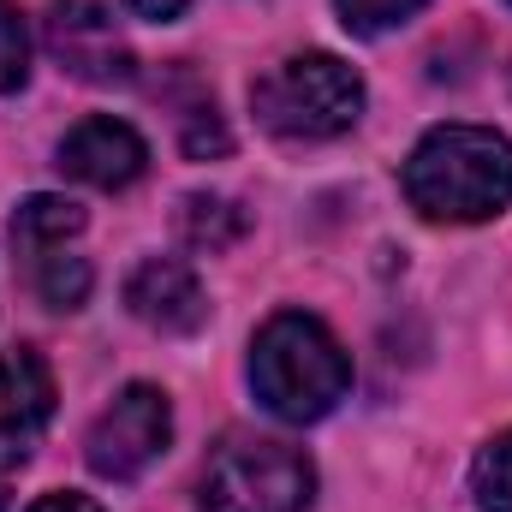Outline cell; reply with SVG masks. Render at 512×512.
<instances>
[{"instance_id": "1", "label": "cell", "mask_w": 512, "mask_h": 512, "mask_svg": "<svg viewBox=\"0 0 512 512\" xmlns=\"http://www.w3.org/2000/svg\"><path fill=\"white\" fill-rule=\"evenodd\" d=\"M405 197L429 221H489L512 209V137L489 126L429 131L405 161Z\"/></svg>"}, {"instance_id": "2", "label": "cell", "mask_w": 512, "mask_h": 512, "mask_svg": "<svg viewBox=\"0 0 512 512\" xmlns=\"http://www.w3.org/2000/svg\"><path fill=\"white\" fill-rule=\"evenodd\" d=\"M251 387L256 399L286 417V423H316L328 417L346 387H352V358L340 352V340L304 316V310H280L262 322L251 346Z\"/></svg>"}, {"instance_id": "3", "label": "cell", "mask_w": 512, "mask_h": 512, "mask_svg": "<svg viewBox=\"0 0 512 512\" xmlns=\"http://www.w3.org/2000/svg\"><path fill=\"white\" fill-rule=\"evenodd\" d=\"M251 108L286 143H322L364 114V78L334 54H292L251 84Z\"/></svg>"}, {"instance_id": "4", "label": "cell", "mask_w": 512, "mask_h": 512, "mask_svg": "<svg viewBox=\"0 0 512 512\" xmlns=\"http://www.w3.org/2000/svg\"><path fill=\"white\" fill-rule=\"evenodd\" d=\"M316 489V471L298 447L262 441V435H233L215 447L197 512H304Z\"/></svg>"}, {"instance_id": "5", "label": "cell", "mask_w": 512, "mask_h": 512, "mask_svg": "<svg viewBox=\"0 0 512 512\" xmlns=\"http://www.w3.org/2000/svg\"><path fill=\"white\" fill-rule=\"evenodd\" d=\"M167 435H173L167 393L149 387V382H131L126 393L90 423V435H84V459H90L96 477H108V483H131V477H143V471L161 459Z\"/></svg>"}, {"instance_id": "6", "label": "cell", "mask_w": 512, "mask_h": 512, "mask_svg": "<svg viewBox=\"0 0 512 512\" xmlns=\"http://www.w3.org/2000/svg\"><path fill=\"white\" fill-rule=\"evenodd\" d=\"M48 48L84 84H131V48L102 0H54Z\"/></svg>"}, {"instance_id": "7", "label": "cell", "mask_w": 512, "mask_h": 512, "mask_svg": "<svg viewBox=\"0 0 512 512\" xmlns=\"http://www.w3.org/2000/svg\"><path fill=\"white\" fill-rule=\"evenodd\" d=\"M149 167V149L143 137L114 120V114H90L60 137V173L78 179V185H96V191H126L131 179H143Z\"/></svg>"}, {"instance_id": "8", "label": "cell", "mask_w": 512, "mask_h": 512, "mask_svg": "<svg viewBox=\"0 0 512 512\" xmlns=\"http://www.w3.org/2000/svg\"><path fill=\"white\" fill-rule=\"evenodd\" d=\"M126 304L155 334H197L209 322V298L179 256H143L126 280Z\"/></svg>"}, {"instance_id": "9", "label": "cell", "mask_w": 512, "mask_h": 512, "mask_svg": "<svg viewBox=\"0 0 512 512\" xmlns=\"http://www.w3.org/2000/svg\"><path fill=\"white\" fill-rule=\"evenodd\" d=\"M48 417H54V376L42 352L30 346L0 352V465L24 459Z\"/></svg>"}, {"instance_id": "10", "label": "cell", "mask_w": 512, "mask_h": 512, "mask_svg": "<svg viewBox=\"0 0 512 512\" xmlns=\"http://www.w3.org/2000/svg\"><path fill=\"white\" fill-rule=\"evenodd\" d=\"M167 102L179 108V114H173V126H179V149H185L191 161H209V155H227V149H233V137H227V126H221L215 96H209L191 72H179V78H173Z\"/></svg>"}, {"instance_id": "11", "label": "cell", "mask_w": 512, "mask_h": 512, "mask_svg": "<svg viewBox=\"0 0 512 512\" xmlns=\"http://www.w3.org/2000/svg\"><path fill=\"white\" fill-rule=\"evenodd\" d=\"M12 245L24 256H42V251H60L66 239H78L84 233V209L72 203V197H24L18 209H12Z\"/></svg>"}, {"instance_id": "12", "label": "cell", "mask_w": 512, "mask_h": 512, "mask_svg": "<svg viewBox=\"0 0 512 512\" xmlns=\"http://www.w3.org/2000/svg\"><path fill=\"white\" fill-rule=\"evenodd\" d=\"M179 227H185V245H197V251H227V245H239L245 239V209L233 203V197H215V191H197V197H185V209H179Z\"/></svg>"}, {"instance_id": "13", "label": "cell", "mask_w": 512, "mask_h": 512, "mask_svg": "<svg viewBox=\"0 0 512 512\" xmlns=\"http://www.w3.org/2000/svg\"><path fill=\"white\" fill-rule=\"evenodd\" d=\"M30 286H36V298L48 304V310H78L84 298H90V262L78 251H42L30 256Z\"/></svg>"}, {"instance_id": "14", "label": "cell", "mask_w": 512, "mask_h": 512, "mask_svg": "<svg viewBox=\"0 0 512 512\" xmlns=\"http://www.w3.org/2000/svg\"><path fill=\"white\" fill-rule=\"evenodd\" d=\"M471 495L483 512H512V429L495 435L471 465Z\"/></svg>"}, {"instance_id": "15", "label": "cell", "mask_w": 512, "mask_h": 512, "mask_svg": "<svg viewBox=\"0 0 512 512\" xmlns=\"http://www.w3.org/2000/svg\"><path fill=\"white\" fill-rule=\"evenodd\" d=\"M30 72V36H24V18L0 0V96L18 90Z\"/></svg>"}, {"instance_id": "16", "label": "cell", "mask_w": 512, "mask_h": 512, "mask_svg": "<svg viewBox=\"0 0 512 512\" xmlns=\"http://www.w3.org/2000/svg\"><path fill=\"white\" fill-rule=\"evenodd\" d=\"M417 6H423V0H340V18H346V30H358V36H376V30L405 24Z\"/></svg>"}, {"instance_id": "17", "label": "cell", "mask_w": 512, "mask_h": 512, "mask_svg": "<svg viewBox=\"0 0 512 512\" xmlns=\"http://www.w3.org/2000/svg\"><path fill=\"white\" fill-rule=\"evenodd\" d=\"M30 512H102V507H96L90 495H72V489H60V495H42Z\"/></svg>"}, {"instance_id": "18", "label": "cell", "mask_w": 512, "mask_h": 512, "mask_svg": "<svg viewBox=\"0 0 512 512\" xmlns=\"http://www.w3.org/2000/svg\"><path fill=\"white\" fill-rule=\"evenodd\" d=\"M131 12H143V18H173V12H185V0H126Z\"/></svg>"}, {"instance_id": "19", "label": "cell", "mask_w": 512, "mask_h": 512, "mask_svg": "<svg viewBox=\"0 0 512 512\" xmlns=\"http://www.w3.org/2000/svg\"><path fill=\"white\" fill-rule=\"evenodd\" d=\"M0 512H6V483H0Z\"/></svg>"}]
</instances>
